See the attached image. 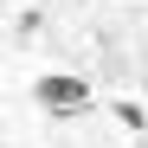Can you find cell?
<instances>
[{"label":"cell","instance_id":"obj_1","mask_svg":"<svg viewBox=\"0 0 148 148\" xmlns=\"http://www.w3.org/2000/svg\"><path fill=\"white\" fill-rule=\"evenodd\" d=\"M32 97H39V110H52V116H77V110H90V77H77V71H45V77L32 84Z\"/></svg>","mask_w":148,"mask_h":148}]
</instances>
